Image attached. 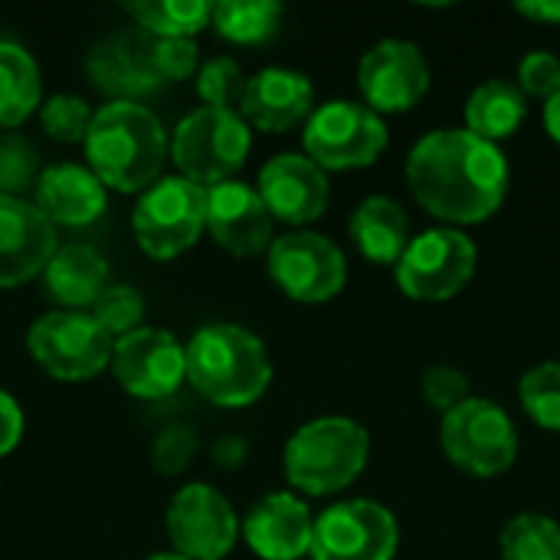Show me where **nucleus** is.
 I'll return each mask as SVG.
<instances>
[{
    "instance_id": "nucleus-24",
    "label": "nucleus",
    "mask_w": 560,
    "mask_h": 560,
    "mask_svg": "<svg viewBox=\"0 0 560 560\" xmlns=\"http://www.w3.org/2000/svg\"><path fill=\"white\" fill-rule=\"evenodd\" d=\"M528 118V98L512 79H486L466 98V131L489 144L512 138Z\"/></svg>"
},
{
    "instance_id": "nucleus-12",
    "label": "nucleus",
    "mask_w": 560,
    "mask_h": 560,
    "mask_svg": "<svg viewBox=\"0 0 560 560\" xmlns=\"http://www.w3.org/2000/svg\"><path fill=\"white\" fill-rule=\"evenodd\" d=\"M400 525L390 509L371 499H351L315 518L312 560H394Z\"/></svg>"
},
{
    "instance_id": "nucleus-1",
    "label": "nucleus",
    "mask_w": 560,
    "mask_h": 560,
    "mask_svg": "<svg viewBox=\"0 0 560 560\" xmlns=\"http://www.w3.org/2000/svg\"><path fill=\"white\" fill-rule=\"evenodd\" d=\"M413 200L446 226H476L495 217L512 187V167L499 144L466 128H436L407 154Z\"/></svg>"
},
{
    "instance_id": "nucleus-21",
    "label": "nucleus",
    "mask_w": 560,
    "mask_h": 560,
    "mask_svg": "<svg viewBox=\"0 0 560 560\" xmlns=\"http://www.w3.org/2000/svg\"><path fill=\"white\" fill-rule=\"evenodd\" d=\"M36 210L56 226H85L105 213V184L79 164H52L39 174L33 190Z\"/></svg>"
},
{
    "instance_id": "nucleus-17",
    "label": "nucleus",
    "mask_w": 560,
    "mask_h": 560,
    "mask_svg": "<svg viewBox=\"0 0 560 560\" xmlns=\"http://www.w3.org/2000/svg\"><path fill=\"white\" fill-rule=\"evenodd\" d=\"M272 213L256 187L243 180H223L207 187V230L233 256H256L272 246Z\"/></svg>"
},
{
    "instance_id": "nucleus-34",
    "label": "nucleus",
    "mask_w": 560,
    "mask_h": 560,
    "mask_svg": "<svg viewBox=\"0 0 560 560\" xmlns=\"http://www.w3.org/2000/svg\"><path fill=\"white\" fill-rule=\"evenodd\" d=\"M243 89H246V79H243V69L220 56V59H210L200 66L197 72V92L200 98L210 105V108H226V112H236L240 98H243Z\"/></svg>"
},
{
    "instance_id": "nucleus-30",
    "label": "nucleus",
    "mask_w": 560,
    "mask_h": 560,
    "mask_svg": "<svg viewBox=\"0 0 560 560\" xmlns=\"http://www.w3.org/2000/svg\"><path fill=\"white\" fill-rule=\"evenodd\" d=\"M522 410L541 427L560 433V361H541L518 381Z\"/></svg>"
},
{
    "instance_id": "nucleus-36",
    "label": "nucleus",
    "mask_w": 560,
    "mask_h": 560,
    "mask_svg": "<svg viewBox=\"0 0 560 560\" xmlns=\"http://www.w3.org/2000/svg\"><path fill=\"white\" fill-rule=\"evenodd\" d=\"M148 66L158 82L190 79L197 69V43L194 39H154L148 46Z\"/></svg>"
},
{
    "instance_id": "nucleus-8",
    "label": "nucleus",
    "mask_w": 560,
    "mask_h": 560,
    "mask_svg": "<svg viewBox=\"0 0 560 560\" xmlns=\"http://www.w3.org/2000/svg\"><path fill=\"white\" fill-rule=\"evenodd\" d=\"M479 249L456 226H433L410 240L394 266L397 285L413 302H450L476 276Z\"/></svg>"
},
{
    "instance_id": "nucleus-6",
    "label": "nucleus",
    "mask_w": 560,
    "mask_h": 560,
    "mask_svg": "<svg viewBox=\"0 0 560 560\" xmlns=\"http://www.w3.org/2000/svg\"><path fill=\"white\" fill-rule=\"evenodd\" d=\"M440 443L446 459L476 479L505 476L518 459V430L512 417L482 397H469L443 417Z\"/></svg>"
},
{
    "instance_id": "nucleus-5",
    "label": "nucleus",
    "mask_w": 560,
    "mask_h": 560,
    "mask_svg": "<svg viewBox=\"0 0 560 560\" xmlns=\"http://www.w3.org/2000/svg\"><path fill=\"white\" fill-rule=\"evenodd\" d=\"M249 148L253 135L243 115L200 105L174 128L171 158L180 177L200 187H217L223 180H233V174L246 164Z\"/></svg>"
},
{
    "instance_id": "nucleus-32",
    "label": "nucleus",
    "mask_w": 560,
    "mask_h": 560,
    "mask_svg": "<svg viewBox=\"0 0 560 560\" xmlns=\"http://www.w3.org/2000/svg\"><path fill=\"white\" fill-rule=\"evenodd\" d=\"M92 318L108 331V338H125L141 328L144 299L131 285H105V292L92 305Z\"/></svg>"
},
{
    "instance_id": "nucleus-41",
    "label": "nucleus",
    "mask_w": 560,
    "mask_h": 560,
    "mask_svg": "<svg viewBox=\"0 0 560 560\" xmlns=\"http://www.w3.org/2000/svg\"><path fill=\"white\" fill-rule=\"evenodd\" d=\"M545 131L551 135L555 144H560V92L545 102Z\"/></svg>"
},
{
    "instance_id": "nucleus-22",
    "label": "nucleus",
    "mask_w": 560,
    "mask_h": 560,
    "mask_svg": "<svg viewBox=\"0 0 560 560\" xmlns=\"http://www.w3.org/2000/svg\"><path fill=\"white\" fill-rule=\"evenodd\" d=\"M351 240L361 256L374 266H397L410 246V217L407 210L384 194L364 197L351 213Z\"/></svg>"
},
{
    "instance_id": "nucleus-7",
    "label": "nucleus",
    "mask_w": 560,
    "mask_h": 560,
    "mask_svg": "<svg viewBox=\"0 0 560 560\" xmlns=\"http://www.w3.org/2000/svg\"><path fill=\"white\" fill-rule=\"evenodd\" d=\"M302 144L322 171H358L387 151V125L364 102L335 98L308 115Z\"/></svg>"
},
{
    "instance_id": "nucleus-15",
    "label": "nucleus",
    "mask_w": 560,
    "mask_h": 560,
    "mask_svg": "<svg viewBox=\"0 0 560 560\" xmlns=\"http://www.w3.org/2000/svg\"><path fill=\"white\" fill-rule=\"evenodd\" d=\"M118 384L141 400H161L184 384V348L164 328H138L112 345Z\"/></svg>"
},
{
    "instance_id": "nucleus-19",
    "label": "nucleus",
    "mask_w": 560,
    "mask_h": 560,
    "mask_svg": "<svg viewBox=\"0 0 560 560\" xmlns=\"http://www.w3.org/2000/svg\"><path fill=\"white\" fill-rule=\"evenodd\" d=\"M56 256L52 223L30 200L0 197V289L39 276Z\"/></svg>"
},
{
    "instance_id": "nucleus-20",
    "label": "nucleus",
    "mask_w": 560,
    "mask_h": 560,
    "mask_svg": "<svg viewBox=\"0 0 560 560\" xmlns=\"http://www.w3.org/2000/svg\"><path fill=\"white\" fill-rule=\"evenodd\" d=\"M240 108L246 125L279 135L308 121V115L315 112V89L305 72L269 66L259 69L253 79H246Z\"/></svg>"
},
{
    "instance_id": "nucleus-23",
    "label": "nucleus",
    "mask_w": 560,
    "mask_h": 560,
    "mask_svg": "<svg viewBox=\"0 0 560 560\" xmlns=\"http://www.w3.org/2000/svg\"><path fill=\"white\" fill-rule=\"evenodd\" d=\"M43 279H46V292L59 305L82 312L85 305H95V299L105 292L108 262L95 246L72 243V246L56 249V256L43 269Z\"/></svg>"
},
{
    "instance_id": "nucleus-4",
    "label": "nucleus",
    "mask_w": 560,
    "mask_h": 560,
    "mask_svg": "<svg viewBox=\"0 0 560 560\" xmlns=\"http://www.w3.org/2000/svg\"><path fill=\"white\" fill-rule=\"evenodd\" d=\"M371 459V436L351 417H318L299 427L282 453L285 479L305 495L348 489Z\"/></svg>"
},
{
    "instance_id": "nucleus-18",
    "label": "nucleus",
    "mask_w": 560,
    "mask_h": 560,
    "mask_svg": "<svg viewBox=\"0 0 560 560\" xmlns=\"http://www.w3.org/2000/svg\"><path fill=\"white\" fill-rule=\"evenodd\" d=\"M240 532L256 558L299 560L312 551L315 518L292 492H269L246 512Z\"/></svg>"
},
{
    "instance_id": "nucleus-37",
    "label": "nucleus",
    "mask_w": 560,
    "mask_h": 560,
    "mask_svg": "<svg viewBox=\"0 0 560 560\" xmlns=\"http://www.w3.org/2000/svg\"><path fill=\"white\" fill-rule=\"evenodd\" d=\"M525 98H541L548 102L560 92V59L548 49H532L518 62V82H515Z\"/></svg>"
},
{
    "instance_id": "nucleus-10",
    "label": "nucleus",
    "mask_w": 560,
    "mask_h": 560,
    "mask_svg": "<svg viewBox=\"0 0 560 560\" xmlns=\"http://www.w3.org/2000/svg\"><path fill=\"white\" fill-rule=\"evenodd\" d=\"M112 338L92 312H46L26 331L33 361L56 381H89L112 361Z\"/></svg>"
},
{
    "instance_id": "nucleus-27",
    "label": "nucleus",
    "mask_w": 560,
    "mask_h": 560,
    "mask_svg": "<svg viewBox=\"0 0 560 560\" xmlns=\"http://www.w3.org/2000/svg\"><path fill=\"white\" fill-rule=\"evenodd\" d=\"M125 13L158 39H194L210 23L207 0H128Z\"/></svg>"
},
{
    "instance_id": "nucleus-28",
    "label": "nucleus",
    "mask_w": 560,
    "mask_h": 560,
    "mask_svg": "<svg viewBox=\"0 0 560 560\" xmlns=\"http://www.w3.org/2000/svg\"><path fill=\"white\" fill-rule=\"evenodd\" d=\"M217 33L240 46L269 43L279 33L282 7L276 0H220L210 13Z\"/></svg>"
},
{
    "instance_id": "nucleus-14",
    "label": "nucleus",
    "mask_w": 560,
    "mask_h": 560,
    "mask_svg": "<svg viewBox=\"0 0 560 560\" xmlns=\"http://www.w3.org/2000/svg\"><path fill=\"white\" fill-rule=\"evenodd\" d=\"M167 535L180 558L223 560L240 535L233 505L207 482L184 486L167 505Z\"/></svg>"
},
{
    "instance_id": "nucleus-42",
    "label": "nucleus",
    "mask_w": 560,
    "mask_h": 560,
    "mask_svg": "<svg viewBox=\"0 0 560 560\" xmlns=\"http://www.w3.org/2000/svg\"><path fill=\"white\" fill-rule=\"evenodd\" d=\"M148 560H187V558H180V555H151Z\"/></svg>"
},
{
    "instance_id": "nucleus-31",
    "label": "nucleus",
    "mask_w": 560,
    "mask_h": 560,
    "mask_svg": "<svg viewBox=\"0 0 560 560\" xmlns=\"http://www.w3.org/2000/svg\"><path fill=\"white\" fill-rule=\"evenodd\" d=\"M39 151L16 131L0 135V197L26 200V190H36L39 180Z\"/></svg>"
},
{
    "instance_id": "nucleus-25",
    "label": "nucleus",
    "mask_w": 560,
    "mask_h": 560,
    "mask_svg": "<svg viewBox=\"0 0 560 560\" xmlns=\"http://www.w3.org/2000/svg\"><path fill=\"white\" fill-rule=\"evenodd\" d=\"M89 72L98 89L121 95V102H135V95L158 89V75L148 66V46H138V39L128 36L105 39L89 59Z\"/></svg>"
},
{
    "instance_id": "nucleus-26",
    "label": "nucleus",
    "mask_w": 560,
    "mask_h": 560,
    "mask_svg": "<svg viewBox=\"0 0 560 560\" xmlns=\"http://www.w3.org/2000/svg\"><path fill=\"white\" fill-rule=\"evenodd\" d=\"M43 105V79L36 59L10 39H0V128L23 125Z\"/></svg>"
},
{
    "instance_id": "nucleus-40",
    "label": "nucleus",
    "mask_w": 560,
    "mask_h": 560,
    "mask_svg": "<svg viewBox=\"0 0 560 560\" xmlns=\"http://www.w3.org/2000/svg\"><path fill=\"white\" fill-rule=\"evenodd\" d=\"M515 13L532 20V23L555 26V23H560V0H522V3H515Z\"/></svg>"
},
{
    "instance_id": "nucleus-29",
    "label": "nucleus",
    "mask_w": 560,
    "mask_h": 560,
    "mask_svg": "<svg viewBox=\"0 0 560 560\" xmlns=\"http://www.w3.org/2000/svg\"><path fill=\"white\" fill-rule=\"evenodd\" d=\"M502 560H560V525L551 515L522 512L499 535Z\"/></svg>"
},
{
    "instance_id": "nucleus-16",
    "label": "nucleus",
    "mask_w": 560,
    "mask_h": 560,
    "mask_svg": "<svg viewBox=\"0 0 560 560\" xmlns=\"http://www.w3.org/2000/svg\"><path fill=\"white\" fill-rule=\"evenodd\" d=\"M256 190L266 210L272 213V220L292 226H305L318 220L328 210V197H331L328 174L305 154H292V151L276 154L269 164H262Z\"/></svg>"
},
{
    "instance_id": "nucleus-35",
    "label": "nucleus",
    "mask_w": 560,
    "mask_h": 560,
    "mask_svg": "<svg viewBox=\"0 0 560 560\" xmlns=\"http://www.w3.org/2000/svg\"><path fill=\"white\" fill-rule=\"evenodd\" d=\"M420 390H423L427 407L440 410L443 417L472 397V384H469V377H466L459 368H453V364H433V368H427Z\"/></svg>"
},
{
    "instance_id": "nucleus-39",
    "label": "nucleus",
    "mask_w": 560,
    "mask_h": 560,
    "mask_svg": "<svg viewBox=\"0 0 560 560\" xmlns=\"http://www.w3.org/2000/svg\"><path fill=\"white\" fill-rule=\"evenodd\" d=\"M20 436H23V410L7 390H0V459L16 450Z\"/></svg>"
},
{
    "instance_id": "nucleus-11",
    "label": "nucleus",
    "mask_w": 560,
    "mask_h": 560,
    "mask_svg": "<svg viewBox=\"0 0 560 560\" xmlns=\"http://www.w3.org/2000/svg\"><path fill=\"white\" fill-rule=\"evenodd\" d=\"M269 276L295 302L318 305L335 299L348 282V259L338 243L312 230H292L269 246Z\"/></svg>"
},
{
    "instance_id": "nucleus-2",
    "label": "nucleus",
    "mask_w": 560,
    "mask_h": 560,
    "mask_svg": "<svg viewBox=\"0 0 560 560\" xmlns=\"http://www.w3.org/2000/svg\"><path fill=\"white\" fill-rule=\"evenodd\" d=\"M85 158L89 171L121 194L148 190L167 154V138L158 115L138 102H108L92 115L85 135Z\"/></svg>"
},
{
    "instance_id": "nucleus-9",
    "label": "nucleus",
    "mask_w": 560,
    "mask_h": 560,
    "mask_svg": "<svg viewBox=\"0 0 560 560\" xmlns=\"http://www.w3.org/2000/svg\"><path fill=\"white\" fill-rule=\"evenodd\" d=\"M207 226V187L174 174L158 177L135 207V236L151 259H174Z\"/></svg>"
},
{
    "instance_id": "nucleus-3",
    "label": "nucleus",
    "mask_w": 560,
    "mask_h": 560,
    "mask_svg": "<svg viewBox=\"0 0 560 560\" xmlns=\"http://www.w3.org/2000/svg\"><path fill=\"white\" fill-rule=\"evenodd\" d=\"M184 377L217 407H249L272 384L266 345L243 325H207L184 348Z\"/></svg>"
},
{
    "instance_id": "nucleus-38",
    "label": "nucleus",
    "mask_w": 560,
    "mask_h": 560,
    "mask_svg": "<svg viewBox=\"0 0 560 560\" xmlns=\"http://www.w3.org/2000/svg\"><path fill=\"white\" fill-rule=\"evenodd\" d=\"M194 453H197V430L184 423H171L167 430L158 433L151 463L161 476H177L194 459Z\"/></svg>"
},
{
    "instance_id": "nucleus-13",
    "label": "nucleus",
    "mask_w": 560,
    "mask_h": 560,
    "mask_svg": "<svg viewBox=\"0 0 560 560\" xmlns=\"http://www.w3.org/2000/svg\"><path fill=\"white\" fill-rule=\"evenodd\" d=\"M358 89L371 112L397 115L410 112L430 92V62L410 39H381L358 62Z\"/></svg>"
},
{
    "instance_id": "nucleus-33",
    "label": "nucleus",
    "mask_w": 560,
    "mask_h": 560,
    "mask_svg": "<svg viewBox=\"0 0 560 560\" xmlns=\"http://www.w3.org/2000/svg\"><path fill=\"white\" fill-rule=\"evenodd\" d=\"M92 108L89 102H82L79 95H52L39 105V118H43V131L62 144H79L85 141L89 135V125H92Z\"/></svg>"
}]
</instances>
